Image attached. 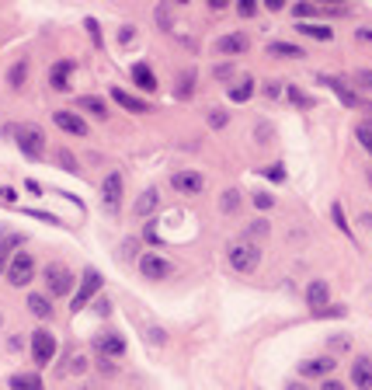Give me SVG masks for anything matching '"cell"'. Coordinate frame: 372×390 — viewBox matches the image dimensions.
Masks as SVG:
<instances>
[{"instance_id":"obj_1","label":"cell","mask_w":372,"mask_h":390,"mask_svg":"<svg viewBox=\"0 0 372 390\" xmlns=\"http://www.w3.org/2000/svg\"><path fill=\"white\" fill-rule=\"evenodd\" d=\"M4 136H11L18 143V150L25 157H32V161H39L45 154V132L39 126H32V122H11V126H4Z\"/></svg>"},{"instance_id":"obj_2","label":"cell","mask_w":372,"mask_h":390,"mask_svg":"<svg viewBox=\"0 0 372 390\" xmlns=\"http://www.w3.org/2000/svg\"><path fill=\"white\" fill-rule=\"evenodd\" d=\"M230 265H233V272H254L257 265H261V248L257 244H250V241H237L233 248H230Z\"/></svg>"},{"instance_id":"obj_3","label":"cell","mask_w":372,"mask_h":390,"mask_svg":"<svg viewBox=\"0 0 372 390\" xmlns=\"http://www.w3.org/2000/svg\"><path fill=\"white\" fill-rule=\"evenodd\" d=\"M32 275H35V258H32L28 251L11 255V265H7V282H11V286H28Z\"/></svg>"},{"instance_id":"obj_4","label":"cell","mask_w":372,"mask_h":390,"mask_svg":"<svg viewBox=\"0 0 372 390\" xmlns=\"http://www.w3.org/2000/svg\"><path fill=\"white\" fill-rule=\"evenodd\" d=\"M45 286H49L52 297H66V293L74 289V272H70L66 265L52 261V265H45Z\"/></svg>"},{"instance_id":"obj_5","label":"cell","mask_w":372,"mask_h":390,"mask_svg":"<svg viewBox=\"0 0 372 390\" xmlns=\"http://www.w3.org/2000/svg\"><path fill=\"white\" fill-rule=\"evenodd\" d=\"M317 84L331 87V91L337 94V98H341V101H344V105H348V108H372L369 101H362L355 91H348V87H344V81H337V77H327V74H320V77H317Z\"/></svg>"},{"instance_id":"obj_6","label":"cell","mask_w":372,"mask_h":390,"mask_svg":"<svg viewBox=\"0 0 372 390\" xmlns=\"http://www.w3.org/2000/svg\"><path fill=\"white\" fill-rule=\"evenodd\" d=\"M98 289H101V272H98V268H83L81 289H77V297H74V310H83V304H87Z\"/></svg>"},{"instance_id":"obj_7","label":"cell","mask_w":372,"mask_h":390,"mask_svg":"<svg viewBox=\"0 0 372 390\" xmlns=\"http://www.w3.org/2000/svg\"><path fill=\"white\" fill-rule=\"evenodd\" d=\"M101 199H105V210H108V213L119 210V202H122V174L119 171H112L101 181Z\"/></svg>"},{"instance_id":"obj_8","label":"cell","mask_w":372,"mask_h":390,"mask_svg":"<svg viewBox=\"0 0 372 390\" xmlns=\"http://www.w3.org/2000/svg\"><path fill=\"white\" fill-rule=\"evenodd\" d=\"M32 355H35L39 366H49L52 355H56V338H52L49 331H35V335H32Z\"/></svg>"},{"instance_id":"obj_9","label":"cell","mask_w":372,"mask_h":390,"mask_svg":"<svg viewBox=\"0 0 372 390\" xmlns=\"http://www.w3.org/2000/svg\"><path fill=\"white\" fill-rule=\"evenodd\" d=\"M170 185H174L178 192H185V195H199V192L206 188V178L199 171H174L170 174Z\"/></svg>"},{"instance_id":"obj_10","label":"cell","mask_w":372,"mask_h":390,"mask_svg":"<svg viewBox=\"0 0 372 390\" xmlns=\"http://www.w3.org/2000/svg\"><path fill=\"white\" fill-rule=\"evenodd\" d=\"M139 272H143L146 279H167L174 268H170V261H164L161 255H143V258H139Z\"/></svg>"},{"instance_id":"obj_11","label":"cell","mask_w":372,"mask_h":390,"mask_svg":"<svg viewBox=\"0 0 372 390\" xmlns=\"http://www.w3.org/2000/svg\"><path fill=\"white\" fill-rule=\"evenodd\" d=\"M52 122L63 132H70V136H87V132H91L81 115H74V112H66V108H63V112H52Z\"/></svg>"},{"instance_id":"obj_12","label":"cell","mask_w":372,"mask_h":390,"mask_svg":"<svg viewBox=\"0 0 372 390\" xmlns=\"http://www.w3.org/2000/svg\"><path fill=\"white\" fill-rule=\"evenodd\" d=\"M250 39L244 32H233V35H223L219 42H216V52H223V56H240V52H248Z\"/></svg>"},{"instance_id":"obj_13","label":"cell","mask_w":372,"mask_h":390,"mask_svg":"<svg viewBox=\"0 0 372 390\" xmlns=\"http://www.w3.org/2000/svg\"><path fill=\"white\" fill-rule=\"evenodd\" d=\"M70 74H74V63H70V59L52 63V70H49V87H52V91H66V87H70Z\"/></svg>"},{"instance_id":"obj_14","label":"cell","mask_w":372,"mask_h":390,"mask_svg":"<svg viewBox=\"0 0 372 390\" xmlns=\"http://www.w3.org/2000/svg\"><path fill=\"white\" fill-rule=\"evenodd\" d=\"M327 297H331V289H327V282H324V279L310 282V289H306V304H310L313 314H320V310L327 306Z\"/></svg>"},{"instance_id":"obj_15","label":"cell","mask_w":372,"mask_h":390,"mask_svg":"<svg viewBox=\"0 0 372 390\" xmlns=\"http://www.w3.org/2000/svg\"><path fill=\"white\" fill-rule=\"evenodd\" d=\"M351 384L359 390H372V362L369 359H355V366H351Z\"/></svg>"},{"instance_id":"obj_16","label":"cell","mask_w":372,"mask_h":390,"mask_svg":"<svg viewBox=\"0 0 372 390\" xmlns=\"http://www.w3.org/2000/svg\"><path fill=\"white\" fill-rule=\"evenodd\" d=\"M334 369V359H306V362H299V377H327Z\"/></svg>"},{"instance_id":"obj_17","label":"cell","mask_w":372,"mask_h":390,"mask_svg":"<svg viewBox=\"0 0 372 390\" xmlns=\"http://www.w3.org/2000/svg\"><path fill=\"white\" fill-rule=\"evenodd\" d=\"M94 348L101 355H125V338H119V335H98Z\"/></svg>"},{"instance_id":"obj_18","label":"cell","mask_w":372,"mask_h":390,"mask_svg":"<svg viewBox=\"0 0 372 390\" xmlns=\"http://www.w3.org/2000/svg\"><path fill=\"white\" fill-rule=\"evenodd\" d=\"M112 98H115V101H119L122 108H129V112H136V115H143V112L150 108L146 101H139L136 94H129V91H122V87H112Z\"/></svg>"},{"instance_id":"obj_19","label":"cell","mask_w":372,"mask_h":390,"mask_svg":"<svg viewBox=\"0 0 372 390\" xmlns=\"http://www.w3.org/2000/svg\"><path fill=\"white\" fill-rule=\"evenodd\" d=\"M132 81L143 87V91H153V87H157V77H153V70H150L146 63H136V67H132Z\"/></svg>"},{"instance_id":"obj_20","label":"cell","mask_w":372,"mask_h":390,"mask_svg":"<svg viewBox=\"0 0 372 390\" xmlns=\"http://www.w3.org/2000/svg\"><path fill=\"white\" fill-rule=\"evenodd\" d=\"M11 390H45L35 373H14L11 377Z\"/></svg>"},{"instance_id":"obj_21","label":"cell","mask_w":372,"mask_h":390,"mask_svg":"<svg viewBox=\"0 0 372 390\" xmlns=\"http://www.w3.org/2000/svg\"><path fill=\"white\" fill-rule=\"evenodd\" d=\"M28 310H32L35 317H42V321H49V317H52V304H49V297H39V293H32V297H28Z\"/></svg>"},{"instance_id":"obj_22","label":"cell","mask_w":372,"mask_h":390,"mask_svg":"<svg viewBox=\"0 0 372 390\" xmlns=\"http://www.w3.org/2000/svg\"><path fill=\"white\" fill-rule=\"evenodd\" d=\"M77 105H81L83 112H94L98 119H108V105H105L101 98H94V94H87V98H81Z\"/></svg>"},{"instance_id":"obj_23","label":"cell","mask_w":372,"mask_h":390,"mask_svg":"<svg viewBox=\"0 0 372 390\" xmlns=\"http://www.w3.org/2000/svg\"><path fill=\"white\" fill-rule=\"evenodd\" d=\"M268 52L272 56H289V59H303V49L296 42H272L268 45Z\"/></svg>"},{"instance_id":"obj_24","label":"cell","mask_w":372,"mask_h":390,"mask_svg":"<svg viewBox=\"0 0 372 390\" xmlns=\"http://www.w3.org/2000/svg\"><path fill=\"white\" fill-rule=\"evenodd\" d=\"M25 77H28V59H18L7 74V84L11 87H25Z\"/></svg>"},{"instance_id":"obj_25","label":"cell","mask_w":372,"mask_h":390,"mask_svg":"<svg viewBox=\"0 0 372 390\" xmlns=\"http://www.w3.org/2000/svg\"><path fill=\"white\" fill-rule=\"evenodd\" d=\"M153 210H157V192L146 188V192L139 195V202H136V217H146V213H153Z\"/></svg>"},{"instance_id":"obj_26","label":"cell","mask_w":372,"mask_h":390,"mask_svg":"<svg viewBox=\"0 0 372 390\" xmlns=\"http://www.w3.org/2000/svg\"><path fill=\"white\" fill-rule=\"evenodd\" d=\"M299 32L310 35V39H317V42H331V28L327 25H299Z\"/></svg>"},{"instance_id":"obj_27","label":"cell","mask_w":372,"mask_h":390,"mask_svg":"<svg viewBox=\"0 0 372 390\" xmlns=\"http://www.w3.org/2000/svg\"><path fill=\"white\" fill-rule=\"evenodd\" d=\"M192 91H195V70H185L178 87H174V94H178V98H192Z\"/></svg>"},{"instance_id":"obj_28","label":"cell","mask_w":372,"mask_h":390,"mask_svg":"<svg viewBox=\"0 0 372 390\" xmlns=\"http://www.w3.org/2000/svg\"><path fill=\"white\" fill-rule=\"evenodd\" d=\"M219 210H223V213H237V210H240V192H237V188H226Z\"/></svg>"},{"instance_id":"obj_29","label":"cell","mask_w":372,"mask_h":390,"mask_svg":"<svg viewBox=\"0 0 372 390\" xmlns=\"http://www.w3.org/2000/svg\"><path fill=\"white\" fill-rule=\"evenodd\" d=\"M268 226H272L268 219H254V223H248V234H244V241H250V244H254V237H261V241H265V237H268Z\"/></svg>"},{"instance_id":"obj_30","label":"cell","mask_w":372,"mask_h":390,"mask_svg":"<svg viewBox=\"0 0 372 390\" xmlns=\"http://www.w3.org/2000/svg\"><path fill=\"white\" fill-rule=\"evenodd\" d=\"M25 237L21 234H11V230H0V255H11V248H18Z\"/></svg>"},{"instance_id":"obj_31","label":"cell","mask_w":372,"mask_h":390,"mask_svg":"<svg viewBox=\"0 0 372 390\" xmlns=\"http://www.w3.org/2000/svg\"><path fill=\"white\" fill-rule=\"evenodd\" d=\"M286 94H289V101H292V105H299V108H313V98H306V94H303V91H299L296 84L286 87Z\"/></svg>"},{"instance_id":"obj_32","label":"cell","mask_w":372,"mask_h":390,"mask_svg":"<svg viewBox=\"0 0 372 390\" xmlns=\"http://www.w3.org/2000/svg\"><path fill=\"white\" fill-rule=\"evenodd\" d=\"M250 94H254V84H250V81H244V84H237V87H230V101H248Z\"/></svg>"},{"instance_id":"obj_33","label":"cell","mask_w":372,"mask_h":390,"mask_svg":"<svg viewBox=\"0 0 372 390\" xmlns=\"http://www.w3.org/2000/svg\"><path fill=\"white\" fill-rule=\"evenodd\" d=\"M56 161H59V164H63V168H66V171L81 174V168H77V157H74V154H70V150H59V154H56Z\"/></svg>"},{"instance_id":"obj_34","label":"cell","mask_w":372,"mask_h":390,"mask_svg":"<svg viewBox=\"0 0 372 390\" xmlns=\"http://www.w3.org/2000/svg\"><path fill=\"white\" fill-rule=\"evenodd\" d=\"M355 136H359V143H362V147L372 154V122H362V126L355 130Z\"/></svg>"},{"instance_id":"obj_35","label":"cell","mask_w":372,"mask_h":390,"mask_svg":"<svg viewBox=\"0 0 372 390\" xmlns=\"http://www.w3.org/2000/svg\"><path fill=\"white\" fill-rule=\"evenodd\" d=\"M209 126H212V130H223V126H226V112H223V108H212V112H209Z\"/></svg>"},{"instance_id":"obj_36","label":"cell","mask_w":372,"mask_h":390,"mask_svg":"<svg viewBox=\"0 0 372 390\" xmlns=\"http://www.w3.org/2000/svg\"><path fill=\"white\" fill-rule=\"evenodd\" d=\"M157 25H161L164 32H170V7H167V4L157 7Z\"/></svg>"},{"instance_id":"obj_37","label":"cell","mask_w":372,"mask_h":390,"mask_svg":"<svg viewBox=\"0 0 372 390\" xmlns=\"http://www.w3.org/2000/svg\"><path fill=\"white\" fill-rule=\"evenodd\" d=\"M237 14H240V18H254V14H257V4H254V0H240V4H237Z\"/></svg>"},{"instance_id":"obj_38","label":"cell","mask_w":372,"mask_h":390,"mask_svg":"<svg viewBox=\"0 0 372 390\" xmlns=\"http://www.w3.org/2000/svg\"><path fill=\"white\" fill-rule=\"evenodd\" d=\"M355 84L372 91V70H355Z\"/></svg>"},{"instance_id":"obj_39","label":"cell","mask_w":372,"mask_h":390,"mask_svg":"<svg viewBox=\"0 0 372 390\" xmlns=\"http://www.w3.org/2000/svg\"><path fill=\"white\" fill-rule=\"evenodd\" d=\"M313 14H320L317 4H299V7H296V18H313Z\"/></svg>"},{"instance_id":"obj_40","label":"cell","mask_w":372,"mask_h":390,"mask_svg":"<svg viewBox=\"0 0 372 390\" xmlns=\"http://www.w3.org/2000/svg\"><path fill=\"white\" fill-rule=\"evenodd\" d=\"M119 258H122V261H132V258H136V241H125L122 251H119Z\"/></svg>"},{"instance_id":"obj_41","label":"cell","mask_w":372,"mask_h":390,"mask_svg":"<svg viewBox=\"0 0 372 390\" xmlns=\"http://www.w3.org/2000/svg\"><path fill=\"white\" fill-rule=\"evenodd\" d=\"M272 202H275V199H272V195H265V192H257V195H254V206H257V210H272Z\"/></svg>"},{"instance_id":"obj_42","label":"cell","mask_w":372,"mask_h":390,"mask_svg":"<svg viewBox=\"0 0 372 390\" xmlns=\"http://www.w3.org/2000/svg\"><path fill=\"white\" fill-rule=\"evenodd\" d=\"M331 217H334V223H337V230H344V234H348V223H344V213H341V206H331Z\"/></svg>"},{"instance_id":"obj_43","label":"cell","mask_w":372,"mask_h":390,"mask_svg":"<svg viewBox=\"0 0 372 390\" xmlns=\"http://www.w3.org/2000/svg\"><path fill=\"white\" fill-rule=\"evenodd\" d=\"M313 317H344V306H324V310L313 314Z\"/></svg>"},{"instance_id":"obj_44","label":"cell","mask_w":372,"mask_h":390,"mask_svg":"<svg viewBox=\"0 0 372 390\" xmlns=\"http://www.w3.org/2000/svg\"><path fill=\"white\" fill-rule=\"evenodd\" d=\"M83 369H87V359H83V355H74V359H70V373H83Z\"/></svg>"},{"instance_id":"obj_45","label":"cell","mask_w":372,"mask_h":390,"mask_svg":"<svg viewBox=\"0 0 372 390\" xmlns=\"http://www.w3.org/2000/svg\"><path fill=\"white\" fill-rule=\"evenodd\" d=\"M282 87H286V84L272 81V84H265V94H268V98H279V94H282Z\"/></svg>"},{"instance_id":"obj_46","label":"cell","mask_w":372,"mask_h":390,"mask_svg":"<svg viewBox=\"0 0 372 390\" xmlns=\"http://www.w3.org/2000/svg\"><path fill=\"white\" fill-rule=\"evenodd\" d=\"M268 178H272V181H282V178H286V171H282V164H272V168H268Z\"/></svg>"},{"instance_id":"obj_47","label":"cell","mask_w":372,"mask_h":390,"mask_svg":"<svg viewBox=\"0 0 372 390\" xmlns=\"http://www.w3.org/2000/svg\"><path fill=\"white\" fill-rule=\"evenodd\" d=\"M132 32H136V28H132V25H125L122 32H119V42H122V45H129V42H132Z\"/></svg>"},{"instance_id":"obj_48","label":"cell","mask_w":372,"mask_h":390,"mask_svg":"<svg viewBox=\"0 0 372 390\" xmlns=\"http://www.w3.org/2000/svg\"><path fill=\"white\" fill-rule=\"evenodd\" d=\"M87 32H91L94 45H101V32H98V21H87Z\"/></svg>"},{"instance_id":"obj_49","label":"cell","mask_w":372,"mask_h":390,"mask_svg":"<svg viewBox=\"0 0 372 390\" xmlns=\"http://www.w3.org/2000/svg\"><path fill=\"white\" fill-rule=\"evenodd\" d=\"M355 35H359V42H372V28H359Z\"/></svg>"},{"instance_id":"obj_50","label":"cell","mask_w":372,"mask_h":390,"mask_svg":"<svg viewBox=\"0 0 372 390\" xmlns=\"http://www.w3.org/2000/svg\"><path fill=\"white\" fill-rule=\"evenodd\" d=\"M230 74H233V67H216V77H223V81H226Z\"/></svg>"},{"instance_id":"obj_51","label":"cell","mask_w":372,"mask_h":390,"mask_svg":"<svg viewBox=\"0 0 372 390\" xmlns=\"http://www.w3.org/2000/svg\"><path fill=\"white\" fill-rule=\"evenodd\" d=\"M320 390H344V384H337V380H327Z\"/></svg>"},{"instance_id":"obj_52","label":"cell","mask_w":372,"mask_h":390,"mask_svg":"<svg viewBox=\"0 0 372 390\" xmlns=\"http://www.w3.org/2000/svg\"><path fill=\"white\" fill-rule=\"evenodd\" d=\"M7 258H11V255H0V272H4V268L11 265V261H7Z\"/></svg>"},{"instance_id":"obj_53","label":"cell","mask_w":372,"mask_h":390,"mask_svg":"<svg viewBox=\"0 0 372 390\" xmlns=\"http://www.w3.org/2000/svg\"><path fill=\"white\" fill-rule=\"evenodd\" d=\"M289 390H310L306 384H289Z\"/></svg>"},{"instance_id":"obj_54","label":"cell","mask_w":372,"mask_h":390,"mask_svg":"<svg viewBox=\"0 0 372 390\" xmlns=\"http://www.w3.org/2000/svg\"><path fill=\"white\" fill-rule=\"evenodd\" d=\"M83 390H91V387H83Z\"/></svg>"}]
</instances>
